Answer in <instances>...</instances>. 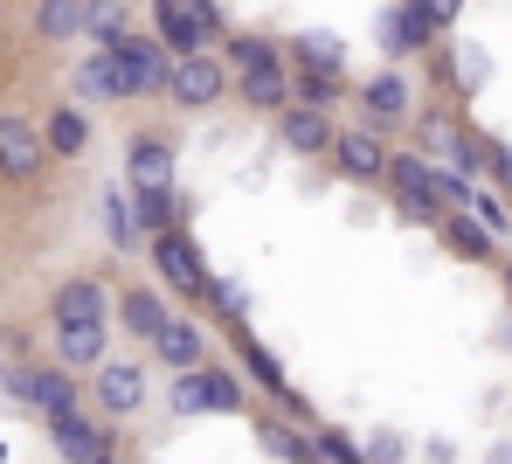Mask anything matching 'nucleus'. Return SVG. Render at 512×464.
<instances>
[{
    "label": "nucleus",
    "instance_id": "nucleus-1",
    "mask_svg": "<svg viewBox=\"0 0 512 464\" xmlns=\"http://www.w3.org/2000/svg\"><path fill=\"white\" fill-rule=\"evenodd\" d=\"M146 7H153V35L173 49V63L208 56L215 42H229V21H222L215 0H146Z\"/></svg>",
    "mask_w": 512,
    "mask_h": 464
},
{
    "label": "nucleus",
    "instance_id": "nucleus-2",
    "mask_svg": "<svg viewBox=\"0 0 512 464\" xmlns=\"http://www.w3.org/2000/svg\"><path fill=\"white\" fill-rule=\"evenodd\" d=\"M146 257H153V278L173 291V305H208V298H215V271L201 264V250H194V236H187V229L153 236V243H146Z\"/></svg>",
    "mask_w": 512,
    "mask_h": 464
},
{
    "label": "nucleus",
    "instance_id": "nucleus-3",
    "mask_svg": "<svg viewBox=\"0 0 512 464\" xmlns=\"http://www.w3.org/2000/svg\"><path fill=\"white\" fill-rule=\"evenodd\" d=\"M353 104H360V125H374V132H409L416 125V77L402 70V63H388V70H374L367 84H353Z\"/></svg>",
    "mask_w": 512,
    "mask_h": 464
},
{
    "label": "nucleus",
    "instance_id": "nucleus-4",
    "mask_svg": "<svg viewBox=\"0 0 512 464\" xmlns=\"http://www.w3.org/2000/svg\"><path fill=\"white\" fill-rule=\"evenodd\" d=\"M388 201H395V215L402 222H423L436 229L443 222V201H436V160H423L416 146H395V160H388Z\"/></svg>",
    "mask_w": 512,
    "mask_h": 464
},
{
    "label": "nucleus",
    "instance_id": "nucleus-5",
    "mask_svg": "<svg viewBox=\"0 0 512 464\" xmlns=\"http://www.w3.org/2000/svg\"><path fill=\"white\" fill-rule=\"evenodd\" d=\"M7 395H14V402H28L42 423H56V416H70V409H84L77 374L63 368V361H28V368H14V374H7Z\"/></svg>",
    "mask_w": 512,
    "mask_h": 464
},
{
    "label": "nucleus",
    "instance_id": "nucleus-6",
    "mask_svg": "<svg viewBox=\"0 0 512 464\" xmlns=\"http://www.w3.org/2000/svg\"><path fill=\"white\" fill-rule=\"evenodd\" d=\"M374 42H381L388 63H416V56H429V49L443 42V21L429 14V0H395V7L381 14Z\"/></svg>",
    "mask_w": 512,
    "mask_h": 464
},
{
    "label": "nucleus",
    "instance_id": "nucleus-7",
    "mask_svg": "<svg viewBox=\"0 0 512 464\" xmlns=\"http://www.w3.org/2000/svg\"><path fill=\"white\" fill-rule=\"evenodd\" d=\"M229 91H236V70L222 63V49H208V56H180V63H173L167 104L173 111H215Z\"/></svg>",
    "mask_w": 512,
    "mask_h": 464
},
{
    "label": "nucleus",
    "instance_id": "nucleus-8",
    "mask_svg": "<svg viewBox=\"0 0 512 464\" xmlns=\"http://www.w3.org/2000/svg\"><path fill=\"white\" fill-rule=\"evenodd\" d=\"M388 160H395V146H388V132H374V125H340V139H333V174L353 187H381L388 181Z\"/></svg>",
    "mask_w": 512,
    "mask_h": 464
},
{
    "label": "nucleus",
    "instance_id": "nucleus-9",
    "mask_svg": "<svg viewBox=\"0 0 512 464\" xmlns=\"http://www.w3.org/2000/svg\"><path fill=\"white\" fill-rule=\"evenodd\" d=\"M90 409H97L104 423H132V416L146 409V368L125 361V354H111L104 368L90 374Z\"/></svg>",
    "mask_w": 512,
    "mask_h": 464
},
{
    "label": "nucleus",
    "instance_id": "nucleus-10",
    "mask_svg": "<svg viewBox=\"0 0 512 464\" xmlns=\"http://www.w3.org/2000/svg\"><path fill=\"white\" fill-rule=\"evenodd\" d=\"M49 444L63 451L70 464H118V423H104L97 409H70V416H56L49 423Z\"/></svg>",
    "mask_w": 512,
    "mask_h": 464
},
{
    "label": "nucleus",
    "instance_id": "nucleus-11",
    "mask_svg": "<svg viewBox=\"0 0 512 464\" xmlns=\"http://www.w3.org/2000/svg\"><path fill=\"white\" fill-rule=\"evenodd\" d=\"M180 174V139L160 125H139L125 139V187H173Z\"/></svg>",
    "mask_w": 512,
    "mask_h": 464
},
{
    "label": "nucleus",
    "instance_id": "nucleus-12",
    "mask_svg": "<svg viewBox=\"0 0 512 464\" xmlns=\"http://www.w3.org/2000/svg\"><path fill=\"white\" fill-rule=\"evenodd\" d=\"M111 312H118V291L104 278H63L56 291H49V326H84V319H97V326H111Z\"/></svg>",
    "mask_w": 512,
    "mask_h": 464
},
{
    "label": "nucleus",
    "instance_id": "nucleus-13",
    "mask_svg": "<svg viewBox=\"0 0 512 464\" xmlns=\"http://www.w3.org/2000/svg\"><path fill=\"white\" fill-rule=\"evenodd\" d=\"M333 139H340V118L333 111H312V104L277 111V146L291 160H333Z\"/></svg>",
    "mask_w": 512,
    "mask_h": 464
},
{
    "label": "nucleus",
    "instance_id": "nucleus-14",
    "mask_svg": "<svg viewBox=\"0 0 512 464\" xmlns=\"http://www.w3.org/2000/svg\"><path fill=\"white\" fill-rule=\"evenodd\" d=\"M42 167H49V139H42V125H28V118L0 111V181L28 187Z\"/></svg>",
    "mask_w": 512,
    "mask_h": 464
},
{
    "label": "nucleus",
    "instance_id": "nucleus-15",
    "mask_svg": "<svg viewBox=\"0 0 512 464\" xmlns=\"http://www.w3.org/2000/svg\"><path fill=\"white\" fill-rule=\"evenodd\" d=\"M118 326L132 333V340H160L173 326V291L167 284H118Z\"/></svg>",
    "mask_w": 512,
    "mask_h": 464
},
{
    "label": "nucleus",
    "instance_id": "nucleus-16",
    "mask_svg": "<svg viewBox=\"0 0 512 464\" xmlns=\"http://www.w3.org/2000/svg\"><path fill=\"white\" fill-rule=\"evenodd\" d=\"M49 361H63L70 374H97L111 361V326H97V319H84V326H49Z\"/></svg>",
    "mask_w": 512,
    "mask_h": 464
},
{
    "label": "nucleus",
    "instance_id": "nucleus-17",
    "mask_svg": "<svg viewBox=\"0 0 512 464\" xmlns=\"http://www.w3.org/2000/svg\"><path fill=\"white\" fill-rule=\"evenodd\" d=\"M97 222H104V243L118 250V257H139L146 250V229H139V201H132V187H104L97 194Z\"/></svg>",
    "mask_w": 512,
    "mask_h": 464
},
{
    "label": "nucleus",
    "instance_id": "nucleus-18",
    "mask_svg": "<svg viewBox=\"0 0 512 464\" xmlns=\"http://www.w3.org/2000/svg\"><path fill=\"white\" fill-rule=\"evenodd\" d=\"M436 236H443V250H450L457 264H499V250H492L499 236H492V229H485V222H478L471 208L443 215V222H436Z\"/></svg>",
    "mask_w": 512,
    "mask_h": 464
},
{
    "label": "nucleus",
    "instance_id": "nucleus-19",
    "mask_svg": "<svg viewBox=\"0 0 512 464\" xmlns=\"http://www.w3.org/2000/svg\"><path fill=\"white\" fill-rule=\"evenodd\" d=\"M236 104H243V111H256V118H277V111H291V63L236 77Z\"/></svg>",
    "mask_w": 512,
    "mask_h": 464
},
{
    "label": "nucleus",
    "instance_id": "nucleus-20",
    "mask_svg": "<svg viewBox=\"0 0 512 464\" xmlns=\"http://www.w3.org/2000/svg\"><path fill=\"white\" fill-rule=\"evenodd\" d=\"M256 451H263L270 464H326L319 444H312L298 423H277V416H256Z\"/></svg>",
    "mask_w": 512,
    "mask_h": 464
},
{
    "label": "nucleus",
    "instance_id": "nucleus-21",
    "mask_svg": "<svg viewBox=\"0 0 512 464\" xmlns=\"http://www.w3.org/2000/svg\"><path fill=\"white\" fill-rule=\"evenodd\" d=\"M153 361H167V374H187V368H208V333L194 319L173 312V326L153 340Z\"/></svg>",
    "mask_w": 512,
    "mask_h": 464
},
{
    "label": "nucleus",
    "instance_id": "nucleus-22",
    "mask_svg": "<svg viewBox=\"0 0 512 464\" xmlns=\"http://www.w3.org/2000/svg\"><path fill=\"white\" fill-rule=\"evenodd\" d=\"M222 63H229L236 77H250V70H277V63H291V56H284V42H277V35L229 28V42H222Z\"/></svg>",
    "mask_w": 512,
    "mask_h": 464
},
{
    "label": "nucleus",
    "instance_id": "nucleus-23",
    "mask_svg": "<svg viewBox=\"0 0 512 464\" xmlns=\"http://www.w3.org/2000/svg\"><path fill=\"white\" fill-rule=\"evenodd\" d=\"M42 139H49V160H84V153H90L84 104H56V111L42 118Z\"/></svg>",
    "mask_w": 512,
    "mask_h": 464
},
{
    "label": "nucleus",
    "instance_id": "nucleus-24",
    "mask_svg": "<svg viewBox=\"0 0 512 464\" xmlns=\"http://www.w3.org/2000/svg\"><path fill=\"white\" fill-rule=\"evenodd\" d=\"M236 361H243V374H250L256 388L270 395V402H284V395H291V381H284V361H277V354L256 340L250 326H236Z\"/></svg>",
    "mask_w": 512,
    "mask_h": 464
},
{
    "label": "nucleus",
    "instance_id": "nucleus-25",
    "mask_svg": "<svg viewBox=\"0 0 512 464\" xmlns=\"http://www.w3.org/2000/svg\"><path fill=\"white\" fill-rule=\"evenodd\" d=\"M132 201H139V229H146V243L167 236V229H187V194H180V187H132Z\"/></svg>",
    "mask_w": 512,
    "mask_h": 464
},
{
    "label": "nucleus",
    "instance_id": "nucleus-26",
    "mask_svg": "<svg viewBox=\"0 0 512 464\" xmlns=\"http://www.w3.org/2000/svg\"><path fill=\"white\" fill-rule=\"evenodd\" d=\"M90 28V0H35V35L42 42H77Z\"/></svg>",
    "mask_w": 512,
    "mask_h": 464
},
{
    "label": "nucleus",
    "instance_id": "nucleus-27",
    "mask_svg": "<svg viewBox=\"0 0 512 464\" xmlns=\"http://www.w3.org/2000/svg\"><path fill=\"white\" fill-rule=\"evenodd\" d=\"M201 388H208V416H243L250 409V381L229 368V361H208L201 368Z\"/></svg>",
    "mask_w": 512,
    "mask_h": 464
},
{
    "label": "nucleus",
    "instance_id": "nucleus-28",
    "mask_svg": "<svg viewBox=\"0 0 512 464\" xmlns=\"http://www.w3.org/2000/svg\"><path fill=\"white\" fill-rule=\"evenodd\" d=\"M284 56H291V70H333V77H346V42L340 35H291Z\"/></svg>",
    "mask_w": 512,
    "mask_h": 464
},
{
    "label": "nucleus",
    "instance_id": "nucleus-29",
    "mask_svg": "<svg viewBox=\"0 0 512 464\" xmlns=\"http://www.w3.org/2000/svg\"><path fill=\"white\" fill-rule=\"evenodd\" d=\"M340 97H353V84H346V77H333V70H291V104L340 111Z\"/></svg>",
    "mask_w": 512,
    "mask_h": 464
},
{
    "label": "nucleus",
    "instance_id": "nucleus-30",
    "mask_svg": "<svg viewBox=\"0 0 512 464\" xmlns=\"http://www.w3.org/2000/svg\"><path fill=\"white\" fill-rule=\"evenodd\" d=\"M97 49H125L132 42V7L125 0H90V28H84Z\"/></svg>",
    "mask_w": 512,
    "mask_h": 464
},
{
    "label": "nucleus",
    "instance_id": "nucleus-31",
    "mask_svg": "<svg viewBox=\"0 0 512 464\" xmlns=\"http://www.w3.org/2000/svg\"><path fill=\"white\" fill-rule=\"evenodd\" d=\"M167 402L180 409V416H208V388H201V368L173 374V381H167Z\"/></svg>",
    "mask_w": 512,
    "mask_h": 464
},
{
    "label": "nucleus",
    "instance_id": "nucleus-32",
    "mask_svg": "<svg viewBox=\"0 0 512 464\" xmlns=\"http://www.w3.org/2000/svg\"><path fill=\"white\" fill-rule=\"evenodd\" d=\"M208 312H215V319H229V326H243V319H250V291H243L236 278H215V298H208Z\"/></svg>",
    "mask_w": 512,
    "mask_h": 464
},
{
    "label": "nucleus",
    "instance_id": "nucleus-33",
    "mask_svg": "<svg viewBox=\"0 0 512 464\" xmlns=\"http://www.w3.org/2000/svg\"><path fill=\"white\" fill-rule=\"evenodd\" d=\"M312 444H319V458H326V464H367V451H360L346 430H333V423H319V430H312Z\"/></svg>",
    "mask_w": 512,
    "mask_h": 464
},
{
    "label": "nucleus",
    "instance_id": "nucleus-34",
    "mask_svg": "<svg viewBox=\"0 0 512 464\" xmlns=\"http://www.w3.org/2000/svg\"><path fill=\"white\" fill-rule=\"evenodd\" d=\"M471 215H478V222H485V229H492L499 243L512 236V201H499L492 187H478V194H471Z\"/></svg>",
    "mask_w": 512,
    "mask_h": 464
},
{
    "label": "nucleus",
    "instance_id": "nucleus-35",
    "mask_svg": "<svg viewBox=\"0 0 512 464\" xmlns=\"http://www.w3.org/2000/svg\"><path fill=\"white\" fill-rule=\"evenodd\" d=\"M367 464H402V437L395 430H374L367 437Z\"/></svg>",
    "mask_w": 512,
    "mask_h": 464
},
{
    "label": "nucleus",
    "instance_id": "nucleus-36",
    "mask_svg": "<svg viewBox=\"0 0 512 464\" xmlns=\"http://www.w3.org/2000/svg\"><path fill=\"white\" fill-rule=\"evenodd\" d=\"M485 174L512 187V146H499V139H485Z\"/></svg>",
    "mask_w": 512,
    "mask_h": 464
},
{
    "label": "nucleus",
    "instance_id": "nucleus-37",
    "mask_svg": "<svg viewBox=\"0 0 512 464\" xmlns=\"http://www.w3.org/2000/svg\"><path fill=\"white\" fill-rule=\"evenodd\" d=\"M429 14H436V21H443V35H450V28H457V14H464V0H429Z\"/></svg>",
    "mask_w": 512,
    "mask_h": 464
},
{
    "label": "nucleus",
    "instance_id": "nucleus-38",
    "mask_svg": "<svg viewBox=\"0 0 512 464\" xmlns=\"http://www.w3.org/2000/svg\"><path fill=\"white\" fill-rule=\"evenodd\" d=\"M485 464H512V444H492V458Z\"/></svg>",
    "mask_w": 512,
    "mask_h": 464
},
{
    "label": "nucleus",
    "instance_id": "nucleus-39",
    "mask_svg": "<svg viewBox=\"0 0 512 464\" xmlns=\"http://www.w3.org/2000/svg\"><path fill=\"white\" fill-rule=\"evenodd\" d=\"M499 284H506V298H512V264H499Z\"/></svg>",
    "mask_w": 512,
    "mask_h": 464
},
{
    "label": "nucleus",
    "instance_id": "nucleus-40",
    "mask_svg": "<svg viewBox=\"0 0 512 464\" xmlns=\"http://www.w3.org/2000/svg\"><path fill=\"white\" fill-rule=\"evenodd\" d=\"M0 464H7V451H0Z\"/></svg>",
    "mask_w": 512,
    "mask_h": 464
},
{
    "label": "nucleus",
    "instance_id": "nucleus-41",
    "mask_svg": "<svg viewBox=\"0 0 512 464\" xmlns=\"http://www.w3.org/2000/svg\"><path fill=\"white\" fill-rule=\"evenodd\" d=\"M0 381H7V374H0Z\"/></svg>",
    "mask_w": 512,
    "mask_h": 464
}]
</instances>
